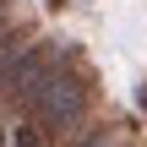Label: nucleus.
Wrapping results in <instances>:
<instances>
[{
	"label": "nucleus",
	"mask_w": 147,
	"mask_h": 147,
	"mask_svg": "<svg viewBox=\"0 0 147 147\" xmlns=\"http://www.w3.org/2000/svg\"><path fill=\"white\" fill-rule=\"evenodd\" d=\"M5 125H11V120H0V147H5Z\"/></svg>",
	"instance_id": "nucleus-5"
},
{
	"label": "nucleus",
	"mask_w": 147,
	"mask_h": 147,
	"mask_svg": "<svg viewBox=\"0 0 147 147\" xmlns=\"http://www.w3.org/2000/svg\"><path fill=\"white\" fill-rule=\"evenodd\" d=\"M27 115H33L44 131H76V125L87 120V82H82L76 71H65V60H60V65L44 76V87L33 93Z\"/></svg>",
	"instance_id": "nucleus-1"
},
{
	"label": "nucleus",
	"mask_w": 147,
	"mask_h": 147,
	"mask_svg": "<svg viewBox=\"0 0 147 147\" xmlns=\"http://www.w3.org/2000/svg\"><path fill=\"white\" fill-rule=\"evenodd\" d=\"M49 136H55V131H44L33 115H22V120L5 125V147H49Z\"/></svg>",
	"instance_id": "nucleus-3"
},
{
	"label": "nucleus",
	"mask_w": 147,
	"mask_h": 147,
	"mask_svg": "<svg viewBox=\"0 0 147 147\" xmlns=\"http://www.w3.org/2000/svg\"><path fill=\"white\" fill-rule=\"evenodd\" d=\"M65 55H60V44H22L16 49V60H11V71H5V98H16L22 109L33 104V93L44 87V76L60 65Z\"/></svg>",
	"instance_id": "nucleus-2"
},
{
	"label": "nucleus",
	"mask_w": 147,
	"mask_h": 147,
	"mask_svg": "<svg viewBox=\"0 0 147 147\" xmlns=\"http://www.w3.org/2000/svg\"><path fill=\"white\" fill-rule=\"evenodd\" d=\"M142 109H147V82H142Z\"/></svg>",
	"instance_id": "nucleus-6"
},
{
	"label": "nucleus",
	"mask_w": 147,
	"mask_h": 147,
	"mask_svg": "<svg viewBox=\"0 0 147 147\" xmlns=\"http://www.w3.org/2000/svg\"><path fill=\"white\" fill-rule=\"evenodd\" d=\"M76 147H120V131H87Z\"/></svg>",
	"instance_id": "nucleus-4"
}]
</instances>
